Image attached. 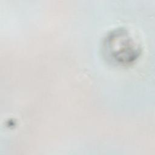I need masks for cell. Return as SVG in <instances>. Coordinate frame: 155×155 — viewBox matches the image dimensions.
I'll return each instance as SVG.
<instances>
[{
	"mask_svg": "<svg viewBox=\"0 0 155 155\" xmlns=\"http://www.w3.org/2000/svg\"><path fill=\"white\" fill-rule=\"evenodd\" d=\"M104 46L107 56L120 65L133 63L140 54L137 44L124 29L116 30L108 34Z\"/></svg>",
	"mask_w": 155,
	"mask_h": 155,
	"instance_id": "6da1fadb",
	"label": "cell"
}]
</instances>
